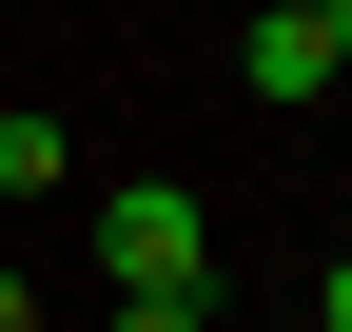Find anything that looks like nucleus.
<instances>
[{
	"label": "nucleus",
	"mask_w": 352,
	"mask_h": 332,
	"mask_svg": "<svg viewBox=\"0 0 352 332\" xmlns=\"http://www.w3.org/2000/svg\"><path fill=\"white\" fill-rule=\"evenodd\" d=\"M98 274H118V294H215V235H196V195H176V176L98 195Z\"/></svg>",
	"instance_id": "nucleus-1"
},
{
	"label": "nucleus",
	"mask_w": 352,
	"mask_h": 332,
	"mask_svg": "<svg viewBox=\"0 0 352 332\" xmlns=\"http://www.w3.org/2000/svg\"><path fill=\"white\" fill-rule=\"evenodd\" d=\"M235 78H254V98H333V39L274 0V20H235Z\"/></svg>",
	"instance_id": "nucleus-2"
},
{
	"label": "nucleus",
	"mask_w": 352,
	"mask_h": 332,
	"mask_svg": "<svg viewBox=\"0 0 352 332\" xmlns=\"http://www.w3.org/2000/svg\"><path fill=\"white\" fill-rule=\"evenodd\" d=\"M59 176H78V156H59V117L20 98V117H0V195H59Z\"/></svg>",
	"instance_id": "nucleus-3"
},
{
	"label": "nucleus",
	"mask_w": 352,
	"mask_h": 332,
	"mask_svg": "<svg viewBox=\"0 0 352 332\" xmlns=\"http://www.w3.org/2000/svg\"><path fill=\"white\" fill-rule=\"evenodd\" d=\"M118 332H215V294H118Z\"/></svg>",
	"instance_id": "nucleus-4"
},
{
	"label": "nucleus",
	"mask_w": 352,
	"mask_h": 332,
	"mask_svg": "<svg viewBox=\"0 0 352 332\" xmlns=\"http://www.w3.org/2000/svg\"><path fill=\"white\" fill-rule=\"evenodd\" d=\"M294 20H314V39H333V78H352V0H294Z\"/></svg>",
	"instance_id": "nucleus-5"
},
{
	"label": "nucleus",
	"mask_w": 352,
	"mask_h": 332,
	"mask_svg": "<svg viewBox=\"0 0 352 332\" xmlns=\"http://www.w3.org/2000/svg\"><path fill=\"white\" fill-rule=\"evenodd\" d=\"M314 332H352V254H333V274H314Z\"/></svg>",
	"instance_id": "nucleus-6"
},
{
	"label": "nucleus",
	"mask_w": 352,
	"mask_h": 332,
	"mask_svg": "<svg viewBox=\"0 0 352 332\" xmlns=\"http://www.w3.org/2000/svg\"><path fill=\"white\" fill-rule=\"evenodd\" d=\"M0 332H39V274H0Z\"/></svg>",
	"instance_id": "nucleus-7"
}]
</instances>
